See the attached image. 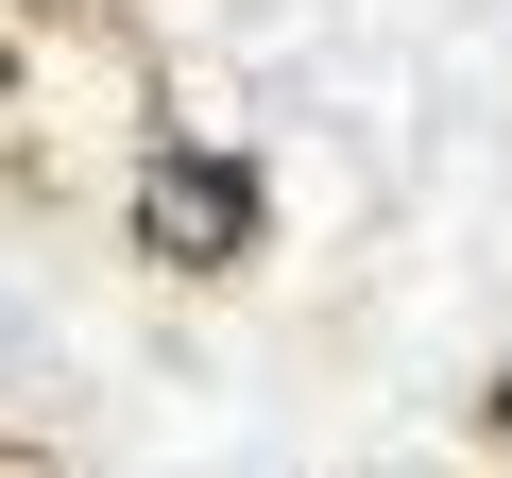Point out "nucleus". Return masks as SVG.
<instances>
[{
	"label": "nucleus",
	"instance_id": "obj_2",
	"mask_svg": "<svg viewBox=\"0 0 512 478\" xmlns=\"http://www.w3.org/2000/svg\"><path fill=\"white\" fill-rule=\"evenodd\" d=\"M478 410H495V427H512V376H495V393H478Z\"/></svg>",
	"mask_w": 512,
	"mask_h": 478
},
{
	"label": "nucleus",
	"instance_id": "obj_3",
	"mask_svg": "<svg viewBox=\"0 0 512 478\" xmlns=\"http://www.w3.org/2000/svg\"><path fill=\"white\" fill-rule=\"evenodd\" d=\"M0 103H18V52H0Z\"/></svg>",
	"mask_w": 512,
	"mask_h": 478
},
{
	"label": "nucleus",
	"instance_id": "obj_1",
	"mask_svg": "<svg viewBox=\"0 0 512 478\" xmlns=\"http://www.w3.org/2000/svg\"><path fill=\"white\" fill-rule=\"evenodd\" d=\"M256 239H274V188H256V154L171 137V154L137 171V257H154V274H239Z\"/></svg>",
	"mask_w": 512,
	"mask_h": 478
}]
</instances>
